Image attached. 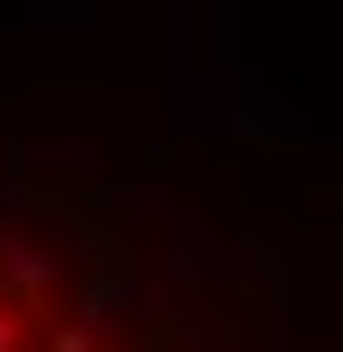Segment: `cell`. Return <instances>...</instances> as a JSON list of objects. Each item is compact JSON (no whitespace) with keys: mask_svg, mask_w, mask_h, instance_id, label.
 Here are the masks:
<instances>
[{"mask_svg":"<svg viewBox=\"0 0 343 352\" xmlns=\"http://www.w3.org/2000/svg\"><path fill=\"white\" fill-rule=\"evenodd\" d=\"M0 352H273L203 238L124 176L0 159Z\"/></svg>","mask_w":343,"mask_h":352,"instance_id":"obj_1","label":"cell"}]
</instances>
